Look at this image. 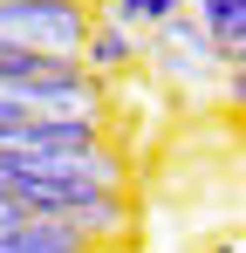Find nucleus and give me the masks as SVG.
<instances>
[{"label": "nucleus", "instance_id": "nucleus-1", "mask_svg": "<svg viewBox=\"0 0 246 253\" xmlns=\"http://www.w3.org/2000/svg\"><path fill=\"white\" fill-rule=\"evenodd\" d=\"M89 0H0V42L28 48V55H62V62H82V42H89Z\"/></svg>", "mask_w": 246, "mask_h": 253}, {"label": "nucleus", "instance_id": "nucleus-2", "mask_svg": "<svg viewBox=\"0 0 246 253\" xmlns=\"http://www.w3.org/2000/svg\"><path fill=\"white\" fill-rule=\"evenodd\" d=\"M137 55H151L164 76H185V83H205V69H212V42L192 14H171L164 28H151V48H137Z\"/></svg>", "mask_w": 246, "mask_h": 253}, {"label": "nucleus", "instance_id": "nucleus-3", "mask_svg": "<svg viewBox=\"0 0 246 253\" xmlns=\"http://www.w3.org/2000/svg\"><path fill=\"white\" fill-rule=\"evenodd\" d=\"M103 144L96 117H21V124H0V151H89Z\"/></svg>", "mask_w": 246, "mask_h": 253}, {"label": "nucleus", "instance_id": "nucleus-4", "mask_svg": "<svg viewBox=\"0 0 246 253\" xmlns=\"http://www.w3.org/2000/svg\"><path fill=\"white\" fill-rule=\"evenodd\" d=\"M185 14L205 28V42H212V62H226V76H240L246 62V0H185Z\"/></svg>", "mask_w": 246, "mask_h": 253}, {"label": "nucleus", "instance_id": "nucleus-5", "mask_svg": "<svg viewBox=\"0 0 246 253\" xmlns=\"http://www.w3.org/2000/svg\"><path fill=\"white\" fill-rule=\"evenodd\" d=\"M96 240H82L76 226H55V219H14L0 226V253H89Z\"/></svg>", "mask_w": 246, "mask_h": 253}, {"label": "nucleus", "instance_id": "nucleus-6", "mask_svg": "<svg viewBox=\"0 0 246 253\" xmlns=\"http://www.w3.org/2000/svg\"><path fill=\"white\" fill-rule=\"evenodd\" d=\"M137 35H123V28H110V21H96L89 28V42H82V69L96 76V83H110V76H123L130 62H137Z\"/></svg>", "mask_w": 246, "mask_h": 253}, {"label": "nucleus", "instance_id": "nucleus-7", "mask_svg": "<svg viewBox=\"0 0 246 253\" xmlns=\"http://www.w3.org/2000/svg\"><path fill=\"white\" fill-rule=\"evenodd\" d=\"M171 14H185V0H103V21L110 28H123V35H151V28H164Z\"/></svg>", "mask_w": 246, "mask_h": 253}]
</instances>
